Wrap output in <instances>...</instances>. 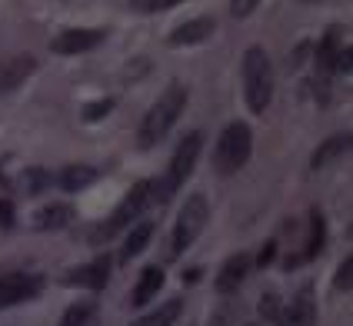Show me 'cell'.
<instances>
[{
  "mask_svg": "<svg viewBox=\"0 0 353 326\" xmlns=\"http://www.w3.org/2000/svg\"><path fill=\"white\" fill-rule=\"evenodd\" d=\"M110 110H114V100H97V103H87V107H83V120H103Z\"/></svg>",
  "mask_w": 353,
  "mask_h": 326,
  "instance_id": "cell-25",
  "label": "cell"
},
{
  "mask_svg": "<svg viewBox=\"0 0 353 326\" xmlns=\"http://www.w3.org/2000/svg\"><path fill=\"white\" fill-rule=\"evenodd\" d=\"M97 180V170L94 167H87V163H77V167H67V170L60 173V187L67 193H77L83 187H90Z\"/></svg>",
  "mask_w": 353,
  "mask_h": 326,
  "instance_id": "cell-18",
  "label": "cell"
},
{
  "mask_svg": "<svg viewBox=\"0 0 353 326\" xmlns=\"http://www.w3.org/2000/svg\"><path fill=\"white\" fill-rule=\"evenodd\" d=\"M50 187V173L40 170V167H34V170H27V183H23V190L27 193H40Z\"/></svg>",
  "mask_w": 353,
  "mask_h": 326,
  "instance_id": "cell-22",
  "label": "cell"
},
{
  "mask_svg": "<svg viewBox=\"0 0 353 326\" xmlns=\"http://www.w3.org/2000/svg\"><path fill=\"white\" fill-rule=\"evenodd\" d=\"M150 236H154V223H137L134 230L127 233V240H123V249H120V260L127 263V260H134V256H140V253L147 249V243H150Z\"/></svg>",
  "mask_w": 353,
  "mask_h": 326,
  "instance_id": "cell-17",
  "label": "cell"
},
{
  "mask_svg": "<svg viewBox=\"0 0 353 326\" xmlns=\"http://www.w3.org/2000/svg\"><path fill=\"white\" fill-rule=\"evenodd\" d=\"M250 150H254V134L247 123L234 120L230 127H223V134L216 140L214 150V163L220 173H236L247 160H250Z\"/></svg>",
  "mask_w": 353,
  "mask_h": 326,
  "instance_id": "cell-4",
  "label": "cell"
},
{
  "mask_svg": "<svg viewBox=\"0 0 353 326\" xmlns=\"http://www.w3.org/2000/svg\"><path fill=\"white\" fill-rule=\"evenodd\" d=\"M207 216H210V203H207V196H203V193L187 196V203H183L180 213H176L174 233H170V256H180V253H183V249L190 247L196 236L203 233Z\"/></svg>",
  "mask_w": 353,
  "mask_h": 326,
  "instance_id": "cell-5",
  "label": "cell"
},
{
  "mask_svg": "<svg viewBox=\"0 0 353 326\" xmlns=\"http://www.w3.org/2000/svg\"><path fill=\"white\" fill-rule=\"evenodd\" d=\"M334 67L340 74H353V47H343L340 54H334Z\"/></svg>",
  "mask_w": 353,
  "mask_h": 326,
  "instance_id": "cell-26",
  "label": "cell"
},
{
  "mask_svg": "<svg viewBox=\"0 0 353 326\" xmlns=\"http://www.w3.org/2000/svg\"><path fill=\"white\" fill-rule=\"evenodd\" d=\"M100 43H103V30H94V27H70V30H60L57 37L50 40V50L70 57V54H87V50H94Z\"/></svg>",
  "mask_w": 353,
  "mask_h": 326,
  "instance_id": "cell-8",
  "label": "cell"
},
{
  "mask_svg": "<svg viewBox=\"0 0 353 326\" xmlns=\"http://www.w3.org/2000/svg\"><path fill=\"white\" fill-rule=\"evenodd\" d=\"M183 0H130V7L140 10V14H157V10H167V7H176Z\"/></svg>",
  "mask_w": 353,
  "mask_h": 326,
  "instance_id": "cell-23",
  "label": "cell"
},
{
  "mask_svg": "<svg viewBox=\"0 0 353 326\" xmlns=\"http://www.w3.org/2000/svg\"><path fill=\"white\" fill-rule=\"evenodd\" d=\"M250 267H254V256H250V253L230 256V260L220 267V273H216V293H234V289L243 283V276L250 273Z\"/></svg>",
  "mask_w": 353,
  "mask_h": 326,
  "instance_id": "cell-11",
  "label": "cell"
},
{
  "mask_svg": "<svg viewBox=\"0 0 353 326\" xmlns=\"http://www.w3.org/2000/svg\"><path fill=\"white\" fill-rule=\"evenodd\" d=\"M256 3H260V0H230V14L243 20V17H250V14L256 10Z\"/></svg>",
  "mask_w": 353,
  "mask_h": 326,
  "instance_id": "cell-27",
  "label": "cell"
},
{
  "mask_svg": "<svg viewBox=\"0 0 353 326\" xmlns=\"http://www.w3.org/2000/svg\"><path fill=\"white\" fill-rule=\"evenodd\" d=\"M34 70H37V60L30 57V54H20V57L0 60V94H10V90H17L20 83L30 77Z\"/></svg>",
  "mask_w": 353,
  "mask_h": 326,
  "instance_id": "cell-10",
  "label": "cell"
},
{
  "mask_svg": "<svg viewBox=\"0 0 353 326\" xmlns=\"http://www.w3.org/2000/svg\"><path fill=\"white\" fill-rule=\"evenodd\" d=\"M200 143H203V134L200 130H194V134H187L180 143H176L174 156H170V167H167V176L160 180V183H154V200H170L183 183H187V176L194 173V163L196 156H200Z\"/></svg>",
  "mask_w": 353,
  "mask_h": 326,
  "instance_id": "cell-3",
  "label": "cell"
},
{
  "mask_svg": "<svg viewBox=\"0 0 353 326\" xmlns=\"http://www.w3.org/2000/svg\"><path fill=\"white\" fill-rule=\"evenodd\" d=\"M243 96L254 114H263L274 96V63L263 47H247L243 54Z\"/></svg>",
  "mask_w": 353,
  "mask_h": 326,
  "instance_id": "cell-2",
  "label": "cell"
},
{
  "mask_svg": "<svg viewBox=\"0 0 353 326\" xmlns=\"http://www.w3.org/2000/svg\"><path fill=\"white\" fill-rule=\"evenodd\" d=\"M70 220H74V210H70L67 203H50V207L37 210L34 227H37V230H60V227H67Z\"/></svg>",
  "mask_w": 353,
  "mask_h": 326,
  "instance_id": "cell-16",
  "label": "cell"
},
{
  "mask_svg": "<svg viewBox=\"0 0 353 326\" xmlns=\"http://www.w3.org/2000/svg\"><path fill=\"white\" fill-rule=\"evenodd\" d=\"M0 227L3 230L14 227V207H10V200H0Z\"/></svg>",
  "mask_w": 353,
  "mask_h": 326,
  "instance_id": "cell-28",
  "label": "cell"
},
{
  "mask_svg": "<svg viewBox=\"0 0 353 326\" xmlns=\"http://www.w3.org/2000/svg\"><path fill=\"white\" fill-rule=\"evenodd\" d=\"M107 276H110V260H107V256H97V260H90V263H83V267L70 269L63 283H67V287L103 289L107 287Z\"/></svg>",
  "mask_w": 353,
  "mask_h": 326,
  "instance_id": "cell-9",
  "label": "cell"
},
{
  "mask_svg": "<svg viewBox=\"0 0 353 326\" xmlns=\"http://www.w3.org/2000/svg\"><path fill=\"white\" fill-rule=\"evenodd\" d=\"M57 326H97V307L94 303H74L60 316Z\"/></svg>",
  "mask_w": 353,
  "mask_h": 326,
  "instance_id": "cell-21",
  "label": "cell"
},
{
  "mask_svg": "<svg viewBox=\"0 0 353 326\" xmlns=\"http://www.w3.org/2000/svg\"><path fill=\"white\" fill-rule=\"evenodd\" d=\"M210 34H214V17H194V20H187V23H180V27H174L167 43L170 47H190V43L207 40Z\"/></svg>",
  "mask_w": 353,
  "mask_h": 326,
  "instance_id": "cell-13",
  "label": "cell"
},
{
  "mask_svg": "<svg viewBox=\"0 0 353 326\" xmlns=\"http://www.w3.org/2000/svg\"><path fill=\"white\" fill-rule=\"evenodd\" d=\"M323 236H327L323 216L314 210V213H310V233H307V243H303V253H300V260H314L316 253L323 249Z\"/></svg>",
  "mask_w": 353,
  "mask_h": 326,
  "instance_id": "cell-19",
  "label": "cell"
},
{
  "mask_svg": "<svg viewBox=\"0 0 353 326\" xmlns=\"http://www.w3.org/2000/svg\"><path fill=\"white\" fill-rule=\"evenodd\" d=\"M180 309H183V303L180 300H167L163 307H157L154 313H147V316H140L134 326H170L180 316Z\"/></svg>",
  "mask_w": 353,
  "mask_h": 326,
  "instance_id": "cell-20",
  "label": "cell"
},
{
  "mask_svg": "<svg viewBox=\"0 0 353 326\" xmlns=\"http://www.w3.org/2000/svg\"><path fill=\"white\" fill-rule=\"evenodd\" d=\"M343 154H353V134L327 136V140L314 150V156H310V170H323V167H330V163L340 160Z\"/></svg>",
  "mask_w": 353,
  "mask_h": 326,
  "instance_id": "cell-12",
  "label": "cell"
},
{
  "mask_svg": "<svg viewBox=\"0 0 353 326\" xmlns=\"http://www.w3.org/2000/svg\"><path fill=\"white\" fill-rule=\"evenodd\" d=\"M334 287L336 289H353V253L336 267V276H334Z\"/></svg>",
  "mask_w": 353,
  "mask_h": 326,
  "instance_id": "cell-24",
  "label": "cell"
},
{
  "mask_svg": "<svg viewBox=\"0 0 353 326\" xmlns=\"http://www.w3.org/2000/svg\"><path fill=\"white\" fill-rule=\"evenodd\" d=\"M40 289H43V280L37 273H7V276H0V309L34 300Z\"/></svg>",
  "mask_w": 353,
  "mask_h": 326,
  "instance_id": "cell-7",
  "label": "cell"
},
{
  "mask_svg": "<svg viewBox=\"0 0 353 326\" xmlns=\"http://www.w3.org/2000/svg\"><path fill=\"white\" fill-rule=\"evenodd\" d=\"M316 323V307L307 293H300L290 307L280 313V323L276 326H314Z\"/></svg>",
  "mask_w": 353,
  "mask_h": 326,
  "instance_id": "cell-14",
  "label": "cell"
},
{
  "mask_svg": "<svg viewBox=\"0 0 353 326\" xmlns=\"http://www.w3.org/2000/svg\"><path fill=\"white\" fill-rule=\"evenodd\" d=\"M150 200H154V183H150V180H140V183H134V187H130V193H127V196L117 203V210L110 213V216L103 220V227L94 233V240H110L114 233H120L123 227H130L140 213H143V207H147Z\"/></svg>",
  "mask_w": 353,
  "mask_h": 326,
  "instance_id": "cell-6",
  "label": "cell"
},
{
  "mask_svg": "<svg viewBox=\"0 0 353 326\" xmlns=\"http://www.w3.org/2000/svg\"><path fill=\"white\" fill-rule=\"evenodd\" d=\"M160 287H163V269L160 267H147L143 273H140L137 287H134V296H130V303L134 307H147L154 296L160 293Z\"/></svg>",
  "mask_w": 353,
  "mask_h": 326,
  "instance_id": "cell-15",
  "label": "cell"
},
{
  "mask_svg": "<svg viewBox=\"0 0 353 326\" xmlns=\"http://www.w3.org/2000/svg\"><path fill=\"white\" fill-rule=\"evenodd\" d=\"M183 107H187V87L183 83H170L163 94L157 96V103L143 114L140 120V130H137V143L143 150H150V147H157L163 136L170 134V127L176 123V116L183 114Z\"/></svg>",
  "mask_w": 353,
  "mask_h": 326,
  "instance_id": "cell-1",
  "label": "cell"
}]
</instances>
